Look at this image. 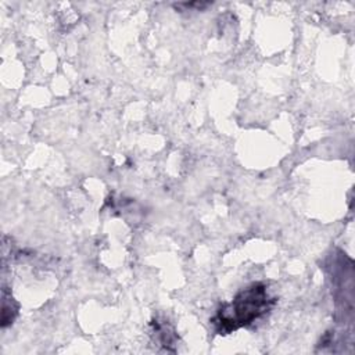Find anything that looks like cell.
Segmentation results:
<instances>
[{
  "label": "cell",
  "mask_w": 355,
  "mask_h": 355,
  "mask_svg": "<svg viewBox=\"0 0 355 355\" xmlns=\"http://www.w3.org/2000/svg\"><path fill=\"white\" fill-rule=\"evenodd\" d=\"M273 304L275 300L269 298L266 287L262 283H254L241 290L230 304L223 305L211 322L216 333L227 334L252 323L268 312Z\"/></svg>",
  "instance_id": "obj_1"
}]
</instances>
